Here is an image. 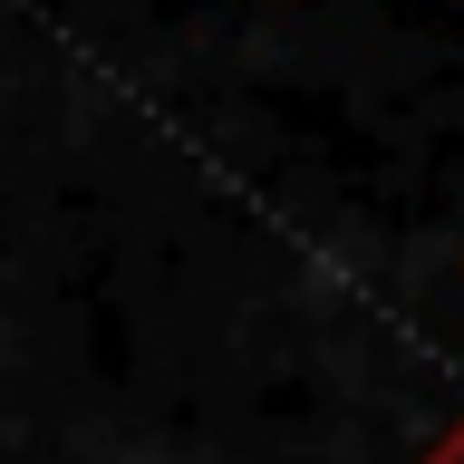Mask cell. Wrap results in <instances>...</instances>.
Segmentation results:
<instances>
[{"instance_id": "cell-1", "label": "cell", "mask_w": 464, "mask_h": 464, "mask_svg": "<svg viewBox=\"0 0 464 464\" xmlns=\"http://www.w3.org/2000/svg\"><path fill=\"white\" fill-rule=\"evenodd\" d=\"M426 464H464V416H455V426H445V435L426 445Z\"/></svg>"}]
</instances>
